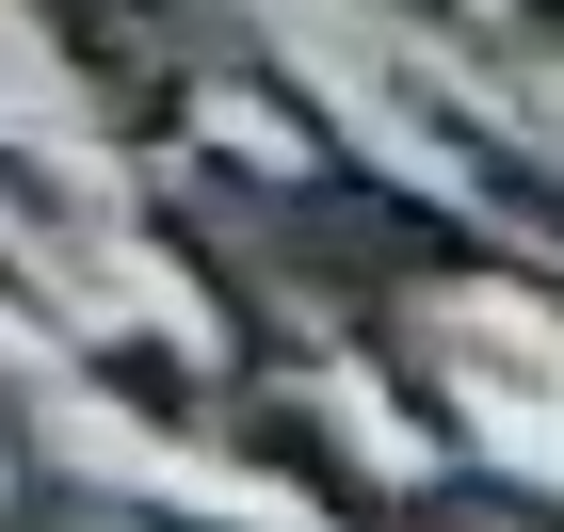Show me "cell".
<instances>
[{"label":"cell","instance_id":"7a4b0ae2","mask_svg":"<svg viewBox=\"0 0 564 532\" xmlns=\"http://www.w3.org/2000/svg\"><path fill=\"white\" fill-rule=\"evenodd\" d=\"M517 17H532V33H549V48H564V0H517Z\"/></svg>","mask_w":564,"mask_h":532},{"label":"cell","instance_id":"6da1fadb","mask_svg":"<svg viewBox=\"0 0 564 532\" xmlns=\"http://www.w3.org/2000/svg\"><path fill=\"white\" fill-rule=\"evenodd\" d=\"M371 532H564L549 485H517V468H468V452H435L420 500H371Z\"/></svg>","mask_w":564,"mask_h":532}]
</instances>
